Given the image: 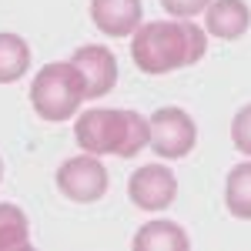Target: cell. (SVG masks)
<instances>
[{"instance_id": "30bf717a", "label": "cell", "mask_w": 251, "mask_h": 251, "mask_svg": "<svg viewBox=\"0 0 251 251\" xmlns=\"http://www.w3.org/2000/svg\"><path fill=\"white\" fill-rule=\"evenodd\" d=\"M134 251H188L191 241L181 225L174 221H151L134 234Z\"/></svg>"}, {"instance_id": "9c48e42d", "label": "cell", "mask_w": 251, "mask_h": 251, "mask_svg": "<svg viewBox=\"0 0 251 251\" xmlns=\"http://www.w3.org/2000/svg\"><path fill=\"white\" fill-rule=\"evenodd\" d=\"M204 27L211 37L238 40L251 27V10L245 0H211L204 10Z\"/></svg>"}, {"instance_id": "7a4b0ae2", "label": "cell", "mask_w": 251, "mask_h": 251, "mask_svg": "<svg viewBox=\"0 0 251 251\" xmlns=\"http://www.w3.org/2000/svg\"><path fill=\"white\" fill-rule=\"evenodd\" d=\"M74 137L87 154L134 157L151 144V121L127 107H94L77 114Z\"/></svg>"}, {"instance_id": "4fadbf2b", "label": "cell", "mask_w": 251, "mask_h": 251, "mask_svg": "<svg viewBox=\"0 0 251 251\" xmlns=\"http://www.w3.org/2000/svg\"><path fill=\"white\" fill-rule=\"evenodd\" d=\"M30 248V221L17 204H0V251Z\"/></svg>"}, {"instance_id": "9a60e30c", "label": "cell", "mask_w": 251, "mask_h": 251, "mask_svg": "<svg viewBox=\"0 0 251 251\" xmlns=\"http://www.w3.org/2000/svg\"><path fill=\"white\" fill-rule=\"evenodd\" d=\"M208 3H211V0H161V7H164L171 17H184V20H191V17H198L201 10H208Z\"/></svg>"}, {"instance_id": "52a82bcc", "label": "cell", "mask_w": 251, "mask_h": 251, "mask_svg": "<svg viewBox=\"0 0 251 251\" xmlns=\"http://www.w3.org/2000/svg\"><path fill=\"white\" fill-rule=\"evenodd\" d=\"M71 64L80 71L84 77V91H87V100L91 97H104L114 91L117 84V60L114 54L104 47V44H84L74 50Z\"/></svg>"}, {"instance_id": "5bb4252c", "label": "cell", "mask_w": 251, "mask_h": 251, "mask_svg": "<svg viewBox=\"0 0 251 251\" xmlns=\"http://www.w3.org/2000/svg\"><path fill=\"white\" fill-rule=\"evenodd\" d=\"M231 141L241 154L251 157V104H245L238 114L231 117Z\"/></svg>"}, {"instance_id": "5b68a950", "label": "cell", "mask_w": 251, "mask_h": 251, "mask_svg": "<svg viewBox=\"0 0 251 251\" xmlns=\"http://www.w3.org/2000/svg\"><path fill=\"white\" fill-rule=\"evenodd\" d=\"M57 188L64 198L77 201V204H91L107 194V168L100 164L97 154H80L71 157L57 168Z\"/></svg>"}, {"instance_id": "8992f818", "label": "cell", "mask_w": 251, "mask_h": 251, "mask_svg": "<svg viewBox=\"0 0 251 251\" xmlns=\"http://www.w3.org/2000/svg\"><path fill=\"white\" fill-rule=\"evenodd\" d=\"M127 194L141 211H164L177 194V177L164 164H144L131 174Z\"/></svg>"}, {"instance_id": "6da1fadb", "label": "cell", "mask_w": 251, "mask_h": 251, "mask_svg": "<svg viewBox=\"0 0 251 251\" xmlns=\"http://www.w3.org/2000/svg\"><path fill=\"white\" fill-rule=\"evenodd\" d=\"M204 30L184 17L148 20L131 34V57L141 74H171L204 57Z\"/></svg>"}, {"instance_id": "3957f363", "label": "cell", "mask_w": 251, "mask_h": 251, "mask_svg": "<svg viewBox=\"0 0 251 251\" xmlns=\"http://www.w3.org/2000/svg\"><path fill=\"white\" fill-rule=\"evenodd\" d=\"M87 100L84 91V77L71 60H54L44 64L37 77L30 84V107L37 111L44 121H67L77 117L80 104Z\"/></svg>"}, {"instance_id": "2e32d148", "label": "cell", "mask_w": 251, "mask_h": 251, "mask_svg": "<svg viewBox=\"0 0 251 251\" xmlns=\"http://www.w3.org/2000/svg\"><path fill=\"white\" fill-rule=\"evenodd\" d=\"M0 177H3V161H0Z\"/></svg>"}, {"instance_id": "ba28073f", "label": "cell", "mask_w": 251, "mask_h": 251, "mask_svg": "<svg viewBox=\"0 0 251 251\" xmlns=\"http://www.w3.org/2000/svg\"><path fill=\"white\" fill-rule=\"evenodd\" d=\"M91 20L107 37H131L144 24L141 0H91Z\"/></svg>"}, {"instance_id": "277c9868", "label": "cell", "mask_w": 251, "mask_h": 251, "mask_svg": "<svg viewBox=\"0 0 251 251\" xmlns=\"http://www.w3.org/2000/svg\"><path fill=\"white\" fill-rule=\"evenodd\" d=\"M198 144V127H194V117L184 107H157L151 114V151L157 157H188L191 148Z\"/></svg>"}, {"instance_id": "8fae6325", "label": "cell", "mask_w": 251, "mask_h": 251, "mask_svg": "<svg viewBox=\"0 0 251 251\" xmlns=\"http://www.w3.org/2000/svg\"><path fill=\"white\" fill-rule=\"evenodd\" d=\"M225 204L234 218L251 221V161H241L228 171L225 181Z\"/></svg>"}, {"instance_id": "7c38bea8", "label": "cell", "mask_w": 251, "mask_h": 251, "mask_svg": "<svg viewBox=\"0 0 251 251\" xmlns=\"http://www.w3.org/2000/svg\"><path fill=\"white\" fill-rule=\"evenodd\" d=\"M30 67V47L17 34H0V84H14Z\"/></svg>"}]
</instances>
